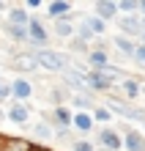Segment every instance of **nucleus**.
I'll use <instances>...</instances> for the list:
<instances>
[{
    "instance_id": "nucleus-17",
    "label": "nucleus",
    "mask_w": 145,
    "mask_h": 151,
    "mask_svg": "<svg viewBox=\"0 0 145 151\" xmlns=\"http://www.w3.org/2000/svg\"><path fill=\"white\" fill-rule=\"evenodd\" d=\"M14 69H22V72H33V69H39L36 52H30V55H16V60H14Z\"/></svg>"
},
{
    "instance_id": "nucleus-16",
    "label": "nucleus",
    "mask_w": 145,
    "mask_h": 151,
    "mask_svg": "<svg viewBox=\"0 0 145 151\" xmlns=\"http://www.w3.org/2000/svg\"><path fill=\"white\" fill-rule=\"evenodd\" d=\"M33 19V14H28L25 8H11L8 11V25H19V28H28Z\"/></svg>"
},
{
    "instance_id": "nucleus-29",
    "label": "nucleus",
    "mask_w": 145,
    "mask_h": 151,
    "mask_svg": "<svg viewBox=\"0 0 145 151\" xmlns=\"http://www.w3.org/2000/svg\"><path fill=\"white\" fill-rule=\"evenodd\" d=\"M8 96H11V83L0 80V99H8Z\"/></svg>"
},
{
    "instance_id": "nucleus-15",
    "label": "nucleus",
    "mask_w": 145,
    "mask_h": 151,
    "mask_svg": "<svg viewBox=\"0 0 145 151\" xmlns=\"http://www.w3.org/2000/svg\"><path fill=\"white\" fill-rule=\"evenodd\" d=\"M112 44L118 47V52H123L126 58H134V50H137V44H134L129 36H123V33H118V36L112 39Z\"/></svg>"
},
{
    "instance_id": "nucleus-7",
    "label": "nucleus",
    "mask_w": 145,
    "mask_h": 151,
    "mask_svg": "<svg viewBox=\"0 0 145 151\" xmlns=\"http://www.w3.org/2000/svg\"><path fill=\"white\" fill-rule=\"evenodd\" d=\"M118 28H121L123 36L140 39V33H142V17L140 14H134V17H118Z\"/></svg>"
},
{
    "instance_id": "nucleus-26",
    "label": "nucleus",
    "mask_w": 145,
    "mask_h": 151,
    "mask_svg": "<svg viewBox=\"0 0 145 151\" xmlns=\"http://www.w3.org/2000/svg\"><path fill=\"white\" fill-rule=\"evenodd\" d=\"M90 113H93V118H96V121H110V118H112V113L107 110V107H101V104H96Z\"/></svg>"
},
{
    "instance_id": "nucleus-2",
    "label": "nucleus",
    "mask_w": 145,
    "mask_h": 151,
    "mask_svg": "<svg viewBox=\"0 0 145 151\" xmlns=\"http://www.w3.org/2000/svg\"><path fill=\"white\" fill-rule=\"evenodd\" d=\"M28 33H30V41L36 50H49V30L44 28V22L39 19V17H33L30 25H28Z\"/></svg>"
},
{
    "instance_id": "nucleus-1",
    "label": "nucleus",
    "mask_w": 145,
    "mask_h": 151,
    "mask_svg": "<svg viewBox=\"0 0 145 151\" xmlns=\"http://www.w3.org/2000/svg\"><path fill=\"white\" fill-rule=\"evenodd\" d=\"M36 60L47 72H60L63 74L69 69V55L66 52H58V50H36Z\"/></svg>"
},
{
    "instance_id": "nucleus-3",
    "label": "nucleus",
    "mask_w": 145,
    "mask_h": 151,
    "mask_svg": "<svg viewBox=\"0 0 145 151\" xmlns=\"http://www.w3.org/2000/svg\"><path fill=\"white\" fill-rule=\"evenodd\" d=\"M63 85L71 88L74 93H90L88 91V83H85V72L77 66H69L66 72H63Z\"/></svg>"
},
{
    "instance_id": "nucleus-24",
    "label": "nucleus",
    "mask_w": 145,
    "mask_h": 151,
    "mask_svg": "<svg viewBox=\"0 0 145 151\" xmlns=\"http://www.w3.org/2000/svg\"><path fill=\"white\" fill-rule=\"evenodd\" d=\"M33 135H36V137H41V140H47V137H55V129H52L49 124H44V121H41V124H36V127H33Z\"/></svg>"
},
{
    "instance_id": "nucleus-27",
    "label": "nucleus",
    "mask_w": 145,
    "mask_h": 151,
    "mask_svg": "<svg viewBox=\"0 0 145 151\" xmlns=\"http://www.w3.org/2000/svg\"><path fill=\"white\" fill-rule=\"evenodd\" d=\"M71 151H96V146L90 140H74L71 143Z\"/></svg>"
},
{
    "instance_id": "nucleus-18",
    "label": "nucleus",
    "mask_w": 145,
    "mask_h": 151,
    "mask_svg": "<svg viewBox=\"0 0 145 151\" xmlns=\"http://www.w3.org/2000/svg\"><path fill=\"white\" fill-rule=\"evenodd\" d=\"M82 22L88 25L90 30H93V36H96V39H99V36H104V30H107V22H104V19H99L96 14H88Z\"/></svg>"
},
{
    "instance_id": "nucleus-14",
    "label": "nucleus",
    "mask_w": 145,
    "mask_h": 151,
    "mask_svg": "<svg viewBox=\"0 0 145 151\" xmlns=\"http://www.w3.org/2000/svg\"><path fill=\"white\" fill-rule=\"evenodd\" d=\"M28 118H30V110L25 107L22 102H14L11 110H8V121H11V124H19V127H22V124H28Z\"/></svg>"
},
{
    "instance_id": "nucleus-23",
    "label": "nucleus",
    "mask_w": 145,
    "mask_h": 151,
    "mask_svg": "<svg viewBox=\"0 0 145 151\" xmlns=\"http://www.w3.org/2000/svg\"><path fill=\"white\" fill-rule=\"evenodd\" d=\"M77 39H79V41H85V44H93V41H96L93 30H90L85 22H79V25H77Z\"/></svg>"
},
{
    "instance_id": "nucleus-22",
    "label": "nucleus",
    "mask_w": 145,
    "mask_h": 151,
    "mask_svg": "<svg viewBox=\"0 0 145 151\" xmlns=\"http://www.w3.org/2000/svg\"><path fill=\"white\" fill-rule=\"evenodd\" d=\"M121 85H123V93L129 96V99H137L140 91H142V85L137 83V80H121Z\"/></svg>"
},
{
    "instance_id": "nucleus-5",
    "label": "nucleus",
    "mask_w": 145,
    "mask_h": 151,
    "mask_svg": "<svg viewBox=\"0 0 145 151\" xmlns=\"http://www.w3.org/2000/svg\"><path fill=\"white\" fill-rule=\"evenodd\" d=\"M96 148H110V151H121L123 148V135L115 129H99V140H96Z\"/></svg>"
},
{
    "instance_id": "nucleus-20",
    "label": "nucleus",
    "mask_w": 145,
    "mask_h": 151,
    "mask_svg": "<svg viewBox=\"0 0 145 151\" xmlns=\"http://www.w3.org/2000/svg\"><path fill=\"white\" fill-rule=\"evenodd\" d=\"M74 25H71V22H66V19H58L55 22V36L58 39H71V36H74Z\"/></svg>"
},
{
    "instance_id": "nucleus-35",
    "label": "nucleus",
    "mask_w": 145,
    "mask_h": 151,
    "mask_svg": "<svg viewBox=\"0 0 145 151\" xmlns=\"http://www.w3.org/2000/svg\"><path fill=\"white\" fill-rule=\"evenodd\" d=\"M0 151H3V143H0Z\"/></svg>"
},
{
    "instance_id": "nucleus-6",
    "label": "nucleus",
    "mask_w": 145,
    "mask_h": 151,
    "mask_svg": "<svg viewBox=\"0 0 145 151\" xmlns=\"http://www.w3.org/2000/svg\"><path fill=\"white\" fill-rule=\"evenodd\" d=\"M47 17H49L52 22H58V19L71 22V19H74V14H71V3H66V0H52V3H47Z\"/></svg>"
},
{
    "instance_id": "nucleus-30",
    "label": "nucleus",
    "mask_w": 145,
    "mask_h": 151,
    "mask_svg": "<svg viewBox=\"0 0 145 151\" xmlns=\"http://www.w3.org/2000/svg\"><path fill=\"white\" fill-rule=\"evenodd\" d=\"M134 60H137V63H145V44H137V50H134Z\"/></svg>"
},
{
    "instance_id": "nucleus-28",
    "label": "nucleus",
    "mask_w": 145,
    "mask_h": 151,
    "mask_svg": "<svg viewBox=\"0 0 145 151\" xmlns=\"http://www.w3.org/2000/svg\"><path fill=\"white\" fill-rule=\"evenodd\" d=\"M71 50H74V52H90V44L79 41V39H71Z\"/></svg>"
},
{
    "instance_id": "nucleus-25",
    "label": "nucleus",
    "mask_w": 145,
    "mask_h": 151,
    "mask_svg": "<svg viewBox=\"0 0 145 151\" xmlns=\"http://www.w3.org/2000/svg\"><path fill=\"white\" fill-rule=\"evenodd\" d=\"M71 104L77 107V113H88V107H90V99L85 93H74L71 96Z\"/></svg>"
},
{
    "instance_id": "nucleus-10",
    "label": "nucleus",
    "mask_w": 145,
    "mask_h": 151,
    "mask_svg": "<svg viewBox=\"0 0 145 151\" xmlns=\"http://www.w3.org/2000/svg\"><path fill=\"white\" fill-rule=\"evenodd\" d=\"M52 124H55V129H71V124H74V113H71L66 104H58L55 110H52Z\"/></svg>"
},
{
    "instance_id": "nucleus-19",
    "label": "nucleus",
    "mask_w": 145,
    "mask_h": 151,
    "mask_svg": "<svg viewBox=\"0 0 145 151\" xmlns=\"http://www.w3.org/2000/svg\"><path fill=\"white\" fill-rule=\"evenodd\" d=\"M6 33H8L11 41H30L28 28H19V25H6Z\"/></svg>"
},
{
    "instance_id": "nucleus-13",
    "label": "nucleus",
    "mask_w": 145,
    "mask_h": 151,
    "mask_svg": "<svg viewBox=\"0 0 145 151\" xmlns=\"http://www.w3.org/2000/svg\"><path fill=\"white\" fill-rule=\"evenodd\" d=\"M93 113H74V124H71V129H77V132H82V135H88L90 129H93Z\"/></svg>"
},
{
    "instance_id": "nucleus-32",
    "label": "nucleus",
    "mask_w": 145,
    "mask_h": 151,
    "mask_svg": "<svg viewBox=\"0 0 145 151\" xmlns=\"http://www.w3.org/2000/svg\"><path fill=\"white\" fill-rule=\"evenodd\" d=\"M33 151H52V148H41V146H33Z\"/></svg>"
},
{
    "instance_id": "nucleus-12",
    "label": "nucleus",
    "mask_w": 145,
    "mask_h": 151,
    "mask_svg": "<svg viewBox=\"0 0 145 151\" xmlns=\"http://www.w3.org/2000/svg\"><path fill=\"white\" fill-rule=\"evenodd\" d=\"M11 96L16 102H25V99H30L33 96V85H30V80H11Z\"/></svg>"
},
{
    "instance_id": "nucleus-21",
    "label": "nucleus",
    "mask_w": 145,
    "mask_h": 151,
    "mask_svg": "<svg viewBox=\"0 0 145 151\" xmlns=\"http://www.w3.org/2000/svg\"><path fill=\"white\" fill-rule=\"evenodd\" d=\"M3 151H33V146L28 143V140L14 137V140H6V143H3Z\"/></svg>"
},
{
    "instance_id": "nucleus-31",
    "label": "nucleus",
    "mask_w": 145,
    "mask_h": 151,
    "mask_svg": "<svg viewBox=\"0 0 145 151\" xmlns=\"http://www.w3.org/2000/svg\"><path fill=\"white\" fill-rule=\"evenodd\" d=\"M140 17H145V0H140Z\"/></svg>"
},
{
    "instance_id": "nucleus-9",
    "label": "nucleus",
    "mask_w": 145,
    "mask_h": 151,
    "mask_svg": "<svg viewBox=\"0 0 145 151\" xmlns=\"http://www.w3.org/2000/svg\"><path fill=\"white\" fill-rule=\"evenodd\" d=\"M88 66H90V72H107L112 63H110V55H107V50H90L88 52Z\"/></svg>"
},
{
    "instance_id": "nucleus-8",
    "label": "nucleus",
    "mask_w": 145,
    "mask_h": 151,
    "mask_svg": "<svg viewBox=\"0 0 145 151\" xmlns=\"http://www.w3.org/2000/svg\"><path fill=\"white\" fill-rule=\"evenodd\" d=\"M123 148L126 151H145V135H142L140 129L126 127L123 129Z\"/></svg>"
},
{
    "instance_id": "nucleus-33",
    "label": "nucleus",
    "mask_w": 145,
    "mask_h": 151,
    "mask_svg": "<svg viewBox=\"0 0 145 151\" xmlns=\"http://www.w3.org/2000/svg\"><path fill=\"white\" fill-rule=\"evenodd\" d=\"M3 118H6V113H3V110H0V121H3Z\"/></svg>"
},
{
    "instance_id": "nucleus-11",
    "label": "nucleus",
    "mask_w": 145,
    "mask_h": 151,
    "mask_svg": "<svg viewBox=\"0 0 145 151\" xmlns=\"http://www.w3.org/2000/svg\"><path fill=\"white\" fill-rule=\"evenodd\" d=\"M93 11L99 19H104V22H112L121 17V11H118V3H112V0H99V3L93 6Z\"/></svg>"
},
{
    "instance_id": "nucleus-34",
    "label": "nucleus",
    "mask_w": 145,
    "mask_h": 151,
    "mask_svg": "<svg viewBox=\"0 0 145 151\" xmlns=\"http://www.w3.org/2000/svg\"><path fill=\"white\" fill-rule=\"evenodd\" d=\"M96 151H110V148H96Z\"/></svg>"
},
{
    "instance_id": "nucleus-4",
    "label": "nucleus",
    "mask_w": 145,
    "mask_h": 151,
    "mask_svg": "<svg viewBox=\"0 0 145 151\" xmlns=\"http://www.w3.org/2000/svg\"><path fill=\"white\" fill-rule=\"evenodd\" d=\"M85 83H88V91L90 93H104V91H110V88H112L115 80L107 74V72H90V69H88Z\"/></svg>"
}]
</instances>
